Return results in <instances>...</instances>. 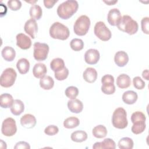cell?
Returning <instances> with one entry per match:
<instances>
[{
    "mask_svg": "<svg viewBox=\"0 0 149 149\" xmlns=\"http://www.w3.org/2000/svg\"><path fill=\"white\" fill-rule=\"evenodd\" d=\"M79 3L75 0H67L61 3L57 8V14L62 19H68L77 10Z\"/></svg>",
    "mask_w": 149,
    "mask_h": 149,
    "instance_id": "1",
    "label": "cell"
},
{
    "mask_svg": "<svg viewBox=\"0 0 149 149\" xmlns=\"http://www.w3.org/2000/svg\"><path fill=\"white\" fill-rule=\"evenodd\" d=\"M116 26L119 30L129 35L136 34L139 29L137 22L129 15L123 16Z\"/></svg>",
    "mask_w": 149,
    "mask_h": 149,
    "instance_id": "2",
    "label": "cell"
},
{
    "mask_svg": "<svg viewBox=\"0 0 149 149\" xmlns=\"http://www.w3.org/2000/svg\"><path fill=\"white\" fill-rule=\"evenodd\" d=\"M146 118L145 115L141 111H136L132 114L131 121L133 126L131 130L134 134H139L143 133L146 127Z\"/></svg>",
    "mask_w": 149,
    "mask_h": 149,
    "instance_id": "3",
    "label": "cell"
},
{
    "mask_svg": "<svg viewBox=\"0 0 149 149\" xmlns=\"http://www.w3.org/2000/svg\"><path fill=\"white\" fill-rule=\"evenodd\" d=\"M49 35L54 39L65 40L68 38L70 31L67 26L62 23L56 22H54L49 28Z\"/></svg>",
    "mask_w": 149,
    "mask_h": 149,
    "instance_id": "4",
    "label": "cell"
},
{
    "mask_svg": "<svg viewBox=\"0 0 149 149\" xmlns=\"http://www.w3.org/2000/svg\"><path fill=\"white\" fill-rule=\"evenodd\" d=\"M112 123L117 129H123L127 127L128 125L127 113L124 108L119 107L115 109L112 116Z\"/></svg>",
    "mask_w": 149,
    "mask_h": 149,
    "instance_id": "5",
    "label": "cell"
},
{
    "mask_svg": "<svg viewBox=\"0 0 149 149\" xmlns=\"http://www.w3.org/2000/svg\"><path fill=\"white\" fill-rule=\"evenodd\" d=\"M90 26V18L86 15H81L79 17L73 25V31L74 33L80 36L86 35Z\"/></svg>",
    "mask_w": 149,
    "mask_h": 149,
    "instance_id": "6",
    "label": "cell"
},
{
    "mask_svg": "<svg viewBox=\"0 0 149 149\" xmlns=\"http://www.w3.org/2000/svg\"><path fill=\"white\" fill-rule=\"evenodd\" d=\"M17 73L15 70L12 68L5 69L0 77V84L2 87L8 88L12 86L16 79Z\"/></svg>",
    "mask_w": 149,
    "mask_h": 149,
    "instance_id": "7",
    "label": "cell"
},
{
    "mask_svg": "<svg viewBox=\"0 0 149 149\" xmlns=\"http://www.w3.org/2000/svg\"><path fill=\"white\" fill-rule=\"evenodd\" d=\"M94 34L101 41H107L111 39L112 33L105 24L101 21L95 23L94 29Z\"/></svg>",
    "mask_w": 149,
    "mask_h": 149,
    "instance_id": "8",
    "label": "cell"
},
{
    "mask_svg": "<svg viewBox=\"0 0 149 149\" xmlns=\"http://www.w3.org/2000/svg\"><path fill=\"white\" fill-rule=\"evenodd\" d=\"M33 56L37 61H42L47 59L49 52V46L46 43L36 42L33 45Z\"/></svg>",
    "mask_w": 149,
    "mask_h": 149,
    "instance_id": "9",
    "label": "cell"
},
{
    "mask_svg": "<svg viewBox=\"0 0 149 149\" xmlns=\"http://www.w3.org/2000/svg\"><path fill=\"white\" fill-rule=\"evenodd\" d=\"M17 132L16 121L12 118H7L3 120L2 123L1 132L7 137L13 136Z\"/></svg>",
    "mask_w": 149,
    "mask_h": 149,
    "instance_id": "10",
    "label": "cell"
},
{
    "mask_svg": "<svg viewBox=\"0 0 149 149\" xmlns=\"http://www.w3.org/2000/svg\"><path fill=\"white\" fill-rule=\"evenodd\" d=\"M101 91L103 93L107 95L113 94L115 91L114 85V77L113 76L107 74L103 76L101 78Z\"/></svg>",
    "mask_w": 149,
    "mask_h": 149,
    "instance_id": "11",
    "label": "cell"
},
{
    "mask_svg": "<svg viewBox=\"0 0 149 149\" xmlns=\"http://www.w3.org/2000/svg\"><path fill=\"white\" fill-rule=\"evenodd\" d=\"M100 57V52L96 49H89L84 54V61L89 65L96 64L98 62Z\"/></svg>",
    "mask_w": 149,
    "mask_h": 149,
    "instance_id": "12",
    "label": "cell"
},
{
    "mask_svg": "<svg viewBox=\"0 0 149 149\" xmlns=\"http://www.w3.org/2000/svg\"><path fill=\"white\" fill-rule=\"evenodd\" d=\"M24 30L31 38H35L38 31V25L36 20L33 19H30L27 20L24 26Z\"/></svg>",
    "mask_w": 149,
    "mask_h": 149,
    "instance_id": "13",
    "label": "cell"
},
{
    "mask_svg": "<svg viewBox=\"0 0 149 149\" xmlns=\"http://www.w3.org/2000/svg\"><path fill=\"white\" fill-rule=\"evenodd\" d=\"M121 19V13L118 9L113 8L108 12L107 15V20L110 25L112 26H117Z\"/></svg>",
    "mask_w": 149,
    "mask_h": 149,
    "instance_id": "14",
    "label": "cell"
},
{
    "mask_svg": "<svg viewBox=\"0 0 149 149\" xmlns=\"http://www.w3.org/2000/svg\"><path fill=\"white\" fill-rule=\"evenodd\" d=\"M16 45L22 49H27L31 45V40L29 37L23 33L17 34L16 37Z\"/></svg>",
    "mask_w": 149,
    "mask_h": 149,
    "instance_id": "15",
    "label": "cell"
},
{
    "mask_svg": "<svg viewBox=\"0 0 149 149\" xmlns=\"http://www.w3.org/2000/svg\"><path fill=\"white\" fill-rule=\"evenodd\" d=\"M21 125L26 129L33 128L37 123L36 119L33 115L26 113L20 118Z\"/></svg>",
    "mask_w": 149,
    "mask_h": 149,
    "instance_id": "16",
    "label": "cell"
},
{
    "mask_svg": "<svg viewBox=\"0 0 149 149\" xmlns=\"http://www.w3.org/2000/svg\"><path fill=\"white\" fill-rule=\"evenodd\" d=\"M114 61L117 66L123 67L129 62V56L127 54L123 51H118L115 54Z\"/></svg>",
    "mask_w": 149,
    "mask_h": 149,
    "instance_id": "17",
    "label": "cell"
},
{
    "mask_svg": "<svg viewBox=\"0 0 149 149\" xmlns=\"http://www.w3.org/2000/svg\"><path fill=\"white\" fill-rule=\"evenodd\" d=\"M68 107L71 112L79 113L82 111L83 104L80 100L75 98L68 101Z\"/></svg>",
    "mask_w": 149,
    "mask_h": 149,
    "instance_id": "18",
    "label": "cell"
},
{
    "mask_svg": "<svg viewBox=\"0 0 149 149\" xmlns=\"http://www.w3.org/2000/svg\"><path fill=\"white\" fill-rule=\"evenodd\" d=\"M47 72V69L44 63H36L33 68V74L37 79H41L45 76Z\"/></svg>",
    "mask_w": 149,
    "mask_h": 149,
    "instance_id": "19",
    "label": "cell"
},
{
    "mask_svg": "<svg viewBox=\"0 0 149 149\" xmlns=\"http://www.w3.org/2000/svg\"><path fill=\"white\" fill-rule=\"evenodd\" d=\"M83 77L87 83H94L97 78V72L93 68H87L83 73Z\"/></svg>",
    "mask_w": 149,
    "mask_h": 149,
    "instance_id": "20",
    "label": "cell"
},
{
    "mask_svg": "<svg viewBox=\"0 0 149 149\" xmlns=\"http://www.w3.org/2000/svg\"><path fill=\"white\" fill-rule=\"evenodd\" d=\"M116 83L119 88L122 89L127 88L131 84L130 77L126 74H120L118 76Z\"/></svg>",
    "mask_w": 149,
    "mask_h": 149,
    "instance_id": "21",
    "label": "cell"
},
{
    "mask_svg": "<svg viewBox=\"0 0 149 149\" xmlns=\"http://www.w3.org/2000/svg\"><path fill=\"white\" fill-rule=\"evenodd\" d=\"M116 148L115 142L111 139H105L101 142H96L93 146V148H112L115 149Z\"/></svg>",
    "mask_w": 149,
    "mask_h": 149,
    "instance_id": "22",
    "label": "cell"
},
{
    "mask_svg": "<svg viewBox=\"0 0 149 149\" xmlns=\"http://www.w3.org/2000/svg\"><path fill=\"white\" fill-rule=\"evenodd\" d=\"M122 101L126 104L132 105L134 104L138 98L137 94L132 90H128L125 92L122 95Z\"/></svg>",
    "mask_w": 149,
    "mask_h": 149,
    "instance_id": "23",
    "label": "cell"
},
{
    "mask_svg": "<svg viewBox=\"0 0 149 149\" xmlns=\"http://www.w3.org/2000/svg\"><path fill=\"white\" fill-rule=\"evenodd\" d=\"M1 55L5 61L8 62H11L15 58L16 52L14 48L10 46H6L2 49L1 51Z\"/></svg>",
    "mask_w": 149,
    "mask_h": 149,
    "instance_id": "24",
    "label": "cell"
},
{
    "mask_svg": "<svg viewBox=\"0 0 149 149\" xmlns=\"http://www.w3.org/2000/svg\"><path fill=\"white\" fill-rule=\"evenodd\" d=\"M10 112L16 116L20 115L24 110V105L20 100H15L13 104L10 108Z\"/></svg>",
    "mask_w": 149,
    "mask_h": 149,
    "instance_id": "25",
    "label": "cell"
},
{
    "mask_svg": "<svg viewBox=\"0 0 149 149\" xmlns=\"http://www.w3.org/2000/svg\"><path fill=\"white\" fill-rule=\"evenodd\" d=\"M16 68L20 74L27 73L30 69V62L26 58H20L16 63Z\"/></svg>",
    "mask_w": 149,
    "mask_h": 149,
    "instance_id": "26",
    "label": "cell"
},
{
    "mask_svg": "<svg viewBox=\"0 0 149 149\" xmlns=\"http://www.w3.org/2000/svg\"><path fill=\"white\" fill-rule=\"evenodd\" d=\"M14 100L12 95L8 93H3L0 95V105L2 108H10Z\"/></svg>",
    "mask_w": 149,
    "mask_h": 149,
    "instance_id": "27",
    "label": "cell"
},
{
    "mask_svg": "<svg viewBox=\"0 0 149 149\" xmlns=\"http://www.w3.org/2000/svg\"><path fill=\"white\" fill-rule=\"evenodd\" d=\"M40 86L44 90H51L54 86V80L51 76H45L40 79Z\"/></svg>",
    "mask_w": 149,
    "mask_h": 149,
    "instance_id": "28",
    "label": "cell"
},
{
    "mask_svg": "<svg viewBox=\"0 0 149 149\" xmlns=\"http://www.w3.org/2000/svg\"><path fill=\"white\" fill-rule=\"evenodd\" d=\"M70 138L73 141L81 143L87 140V134L83 130H76L71 134Z\"/></svg>",
    "mask_w": 149,
    "mask_h": 149,
    "instance_id": "29",
    "label": "cell"
},
{
    "mask_svg": "<svg viewBox=\"0 0 149 149\" xmlns=\"http://www.w3.org/2000/svg\"><path fill=\"white\" fill-rule=\"evenodd\" d=\"M107 129L104 125H99L95 126L93 130L92 133L93 135L98 139H102L105 137L107 134Z\"/></svg>",
    "mask_w": 149,
    "mask_h": 149,
    "instance_id": "30",
    "label": "cell"
},
{
    "mask_svg": "<svg viewBox=\"0 0 149 149\" xmlns=\"http://www.w3.org/2000/svg\"><path fill=\"white\" fill-rule=\"evenodd\" d=\"M29 14L31 19L34 20L40 19L42 14V10L41 6L36 4L32 5L30 8Z\"/></svg>",
    "mask_w": 149,
    "mask_h": 149,
    "instance_id": "31",
    "label": "cell"
},
{
    "mask_svg": "<svg viewBox=\"0 0 149 149\" xmlns=\"http://www.w3.org/2000/svg\"><path fill=\"white\" fill-rule=\"evenodd\" d=\"M118 146L120 149H132L133 148L134 143L131 138L125 137L120 139Z\"/></svg>",
    "mask_w": 149,
    "mask_h": 149,
    "instance_id": "32",
    "label": "cell"
},
{
    "mask_svg": "<svg viewBox=\"0 0 149 149\" xmlns=\"http://www.w3.org/2000/svg\"><path fill=\"white\" fill-rule=\"evenodd\" d=\"M64 61L60 58L53 59L50 63V68L54 72H58L65 68Z\"/></svg>",
    "mask_w": 149,
    "mask_h": 149,
    "instance_id": "33",
    "label": "cell"
},
{
    "mask_svg": "<svg viewBox=\"0 0 149 149\" xmlns=\"http://www.w3.org/2000/svg\"><path fill=\"white\" fill-rule=\"evenodd\" d=\"M80 124L79 119L74 116H70L66 118L63 122V126L66 129H73Z\"/></svg>",
    "mask_w": 149,
    "mask_h": 149,
    "instance_id": "34",
    "label": "cell"
},
{
    "mask_svg": "<svg viewBox=\"0 0 149 149\" xmlns=\"http://www.w3.org/2000/svg\"><path fill=\"white\" fill-rule=\"evenodd\" d=\"M70 47L74 51H79L84 47V42L80 38H73L70 42Z\"/></svg>",
    "mask_w": 149,
    "mask_h": 149,
    "instance_id": "35",
    "label": "cell"
},
{
    "mask_svg": "<svg viewBox=\"0 0 149 149\" xmlns=\"http://www.w3.org/2000/svg\"><path fill=\"white\" fill-rule=\"evenodd\" d=\"M65 93L68 98L70 100H73L75 99L78 95L79 90L76 87L69 86L66 88Z\"/></svg>",
    "mask_w": 149,
    "mask_h": 149,
    "instance_id": "36",
    "label": "cell"
},
{
    "mask_svg": "<svg viewBox=\"0 0 149 149\" xmlns=\"http://www.w3.org/2000/svg\"><path fill=\"white\" fill-rule=\"evenodd\" d=\"M69 75V70L67 68L65 67L62 69L55 72V77L56 80L62 81L66 79Z\"/></svg>",
    "mask_w": 149,
    "mask_h": 149,
    "instance_id": "37",
    "label": "cell"
},
{
    "mask_svg": "<svg viewBox=\"0 0 149 149\" xmlns=\"http://www.w3.org/2000/svg\"><path fill=\"white\" fill-rule=\"evenodd\" d=\"M133 84L134 87L137 90H142L146 86L144 81L139 76H136L133 78Z\"/></svg>",
    "mask_w": 149,
    "mask_h": 149,
    "instance_id": "38",
    "label": "cell"
},
{
    "mask_svg": "<svg viewBox=\"0 0 149 149\" xmlns=\"http://www.w3.org/2000/svg\"><path fill=\"white\" fill-rule=\"evenodd\" d=\"M7 5L9 9L13 11L18 10L22 7V2L19 0H9L8 1Z\"/></svg>",
    "mask_w": 149,
    "mask_h": 149,
    "instance_id": "39",
    "label": "cell"
},
{
    "mask_svg": "<svg viewBox=\"0 0 149 149\" xmlns=\"http://www.w3.org/2000/svg\"><path fill=\"white\" fill-rule=\"evenodd\" d=\"M59 132L58 127L55 125H49L44 129V133L48 136H54Z\"/></svg>",
    "mask_w": 149,
    "mask_h": 149,
    "instance_id": "40",
    "label": "cell"
},
{
    "mask_svg": "<svg viewBox=\"0 0 149 149\" xmlns=\"http://www.w3.org/2000/svg\"><path fill=\"white\" fill-rule=\"evenodd\" d=\"M148 24H149V18L148 17H143L141 21V26L143 32L146 34H149L148 30Z\"/></svg>",
    "mask_w": 149,
    "mask_h": 149,
    "instance_id": "41",
    "label": "cell"
},
{
    "mask_svg": "<svg viewBox=\"0 0 149 149\" xmlns=\"http://www.w3.org/2000/svg\"><path fill=\"white\" fill-rule=\"evenodd\" d=\"M15 149H30V146L29 144L26 141H21L17 142L14 147Z\"/></svg>",
    "mask_w": 149,
    "mask_h": 149,
    "instance_id": "42",
    "label": "cell"
},
{
    "mask_svg": "<svg viewBox=\"0 0 149 149\" xmlns=\"http://www.w3.org/2000/svg\"><path fill=\"white\" fill-rule=\"evenodd\" d=\"M58 1H52V0H44L43 2L45 8L48 9L52 8L55 3H56Z\"/></svg>",
    "mask_w": 149,
    "mask_h": 149,
    "instance_id": "43",
    "label": "cell"
},
{
    "mask_svg": "<svg viewBox=\"0 0 149 149\" xmlns=\"http://www.w3.org/2000/svg\"><path fill=\"white\" fill-rule=\"evenodd\" d=\"M142 77L143 79L148 80V70L146 69L143 71L142 72Z\"/></svg>",
    "mask_w": 149,
    "mask_h": 149,
    "instance_id": "44",
    "label": "cell"
},
{
    "mask_svg": "<svg viewBox=\"0 0 149 149\" xmlns=\"http://www.w3.org/2000/svg\"><path fill=\"white\" fill-rule=\"evenodd\" d=\"M117 2H118L117 0L116 1H104V2L106 4H107L108 5H113L115 3H117Z\"/></svg>",
    "mask_w": 149,
    "mask_h": 149,
    "instance_id": "45",
    "label": "cell"
}]
</instances>
